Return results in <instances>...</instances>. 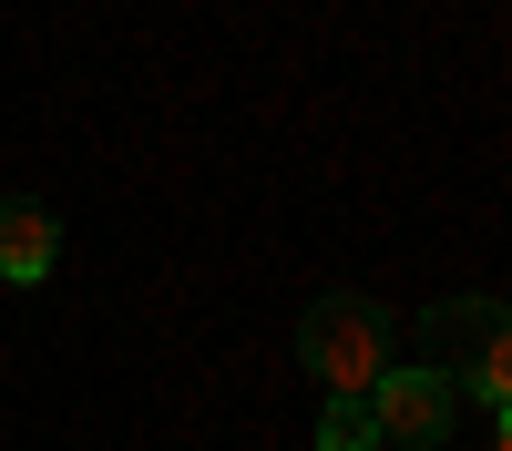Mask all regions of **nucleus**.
<instances>
[{"label":"nucleus","instance_id":"7ed1b4c3","mask_svg":"<svg viewBox=\"0 0 512 451\" xmlns=\"http://www.w3.org/2000/svg\"><path fill=\"white\" fill-rule=\"evenodd\" d=\"M369 421H379V451H441L461 431V380L431 359H390L369 390Z\"/></svg>","mask_w":512,"mask_h":451},{"label":"nucleus","instance_id":"20e7f679","mask_svg":"<svg viewBox=\"0 0 512 451\" xmlns=\"http://www.w3.org/2000/svg\"><path fill=\"white\" fill-rule=\"evenodd\" d=\"M62 267V216L31 195H0V287H41Z\"/></svg>","mask_w":512,"mask_h":451},{"label":"nucleus","instance_id":"39448f33","mask_svg":"<svg viewBox=\"0 0 512 451\" xmlns=\"http://www.w3.org/2000/svg\"><path fill=\"white\" fill-rule=\"evenodd\" d=\"M318 451H379V421H369V400H328V421H318Z\"/></svg>","mask_w":512,"mask_h":451},{"label":"nucleus","instance_id":"f257e3e1","mask_svg":"<svg viewBox=\"0 0 512 451\" xmlns=\"http://www.w3.org/2000/svg\"><path fill=\"white\" fill-rule=\"evenodd\" d=\"M297 359H308V380L328 400H369L379 369H390V308L359 298V287H328V298H308V318H297Z\"/></svg>","mask_w":512,"mask_h":451},{"label":"nucleus","instance_id":"f03ea898","mask_svg":"<svg viewBox=\"0 0 512 451\" xmlns=\"http://www.w3.org/2000/svg\"><path fill=\"white\" fill-rule=\"evenodd\" d=\"M431 339H441L431 369H451L461 400H482L502 421V410H512V308L502 298H441L431 308Z\"/></svg>","mask_w":512,"mask_h":451},{"label":"nucleus","instance_id":"423d86ee","mask_svg":"<svg viewBox=\"0 0 512 451\" xmlns=\"http://www.w3.org/2000/svg\"><path fill=\"white\" fill-rule=\"evenodd\" d=\"M492 451H512V410H502V421H492Z\"/></svg>","mask_w":512,"mask_h":451}]
</instances>
